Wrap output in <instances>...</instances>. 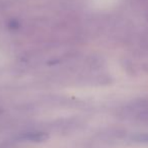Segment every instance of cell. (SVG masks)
Here are the masks:
<instances>
[{"label": "cell", "instance_id": "6da1fadb", "mask_svg": "<svg viewBox=\"0 0 148 148\" xmlns=\"http://www.w3.org/2000/svg\"><path fill=\"white\" fill-rule=\"evenodd\" d=\"M48 138L47 134L44 132H39V131H31L23 133V135H21L18 137V140L21 141H27V142H33V143H40V142L45 141Z\"/></svg>", "mask_w": 148, "mask_h": 148}]
</instances>
